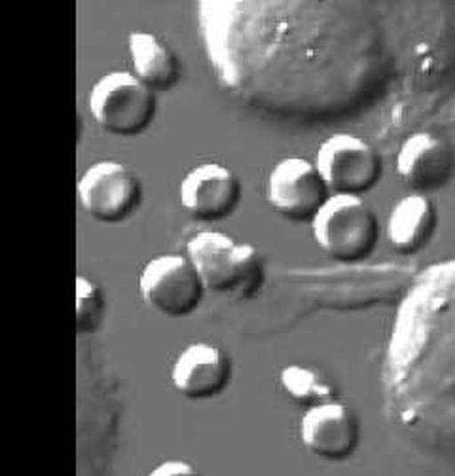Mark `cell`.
I'll list each match as a JSON object with an SVG mask.
<instances>
[{"instance_id": "obj_1", "label": "cell", "mask_w": 455, "mask_h": 476, "mask_svg": "<svg viewBox=\"0 0 455 476\" xmlns=\"http://www.w3.org/2000/svg\"><path fill=\"white\" fill-rule=\"evenodd\" d=\"M387 415L414 448L455 464V323L429 314L392 338L384 360Z\"/></svg>"}, {"instance_id": "obj_2", "label": "cell", "mask_w": 455, "mask_h": 476, "mask_svg": "<svg viewBox=\"0 0 455 476\" xmlns=\"http://www.w3.org/2000/svg\"><path fill=\"white\" fill-rule=\"evenodd\" d=\"M185 254L206 291L249 299L265 283L266 264L258 248L223 231L196 232L188 240Z\"/></svg>"}, {"instance_id": "obj_3", "label": "cell", "mask_w": 455, "mask_h": 476, "mask_svg": "<svg viewBox=\"0 0 455 476\" xmlns=\"http://www.w3.org/2000/svg\"><path fill=\"white\" fill-rule=\"evenodd\" d=\"M310 224L318 248L342 264L367 260L379 238L378 217L358 195L331 194Z\"/></svg>"}, {"instance_id": "obj_4", "label": "cell", "mask_w": 455, "mask_h": 476, "mask_svg": "<svg viewBox=\"0 0 455 476\" xmlns=\"http://www.w3.org/2000/svg\"><path fill=\"white\" fill-rule=\"evenodd\" d=\"M89 109L106 133L133 137L144 133L157 112V93L132 72L116 70L100 77L89 94Z\"/></svg>"}, {"instance_id": "obj_5", "label": "cell", "mask_w": 455, "mask_h": 476, "mask_svg": "<svg viewBox=\"0 0 455 476\" xmlns=\"http://www.w3.org/2000/svg\"><path fill=\"white\" fill-rule=\"evenodd\" d=\"M79 202L94 221L116 225L130 219L143 200V187L137 174L116 160L92 164L80 176Z\"/></svg>"}, {"instance_id": "obj_6", "label": "cell", "mask_w": 455, "mask_h": 476, "mask_svg": "<svg viewBox=\"0 0 455 476\" xmlns=\"http://www.w3.org/2000/svg\"><path fill=\"white\" fill-rule=\"evenodd\" d=\"M314 162L331 194L363 196L377 185L383 171L377 149L361 136L347 132L325 138Z\"/></svg>"}, {"instance_id": "obj_7", "label": "cell", "mask_w": 455, "mask_h": 476, "mask_svg": "<svg viewBox=\"0 0 455 476\" xmlns=\"http://www.w3.org/2000/svg\"><path fill=\"white\" fill-rule=\"evenodd\" d=\"M143 301L158 313L180 319L201 305L206 289L196 270L186 256L164 254L148 261L139 278Z\"/></svg>"}, {"instance_id": "obj_8", "label": "cell", "mask_w": 455, "mask_h": 476, "mask_svg": "<svg viewBox=\"0 0 455 476\" xmlns=\"http://www.w3.org/2000/svg\"><path fill=\"white\" fill-rule=\"evenodd\" d=\"M331 195L314 161L285 157L269 172L266 196L271 208L293 223H310Z\"/></svg>"}, {"instance_id": "obj_9", "label": "cell", "mask_w": 455, "mask_h": 476, "mask_svg": "<svg viewBox=\"0 0 455 476\" xmlns=\"http://www.w3.org/2000/svg\"><path fill=\"white\" fill-rule=\"evenodd\" d=\"M182 208L204 223L225 221L238 209L243 188L236 173L219 162H204L191 168L179 188Z\"/></svg>"}, {"instance_id": "obj_10", "label": "cell", "mask_w": 455, "mask_h": 476, "mask_svg": "<svg viewBox=\"0 0 455 476\" xmlns=\"http://www.w3.org/2000/svg\"><path fill=\"white\" fill-rule=\"evenodd\" d=\"M304 448L328 461H342L356 449L360 427L354 410L334 399L307 407L299 424Z\"/></svg>"}, {"instance_id": "obj_11", "label": "cell", "mask_w": 455, "mask_h": 476, "mask_svg": "<svg viewBox=\"0 0 455 476\" xmlns=\"http://www.w3.org/2000/svg\"><path fill=\"white\" fill-rule=\"evenodd\" d=\"M395 169L406 186L425 193L450 181L455 169V153L445 139L428 131H419L400 145Z\"/></svg>"}, {"instance_id": "obj_12", "label": "cell", "mask_w": 455, "mask_h": 476, "mask_svg": "<svg viewBox=\"0 0 455 476\" xmlns=\"http://www.w3.org/2000/svg\"><path fill=\"white\" fill-rule=\"evenodd\" d=\"M232 376L228 353L216 344L195 342L176 357L171 382L176 391L191 400L212 399L222 393Z\"/></svg>"}, {"instance_id": "obj_13", "label": "cell", "mask_w": 455, "mask_h": 476, "mask_svg": "<svg viewBox=\"0 0 455 476\" xmlns=\"http://www.w3.org/2000/svg\"><path fill=\"white\" fill-rule=\"evenodd\" d=\"M437 225L438 213L434 202L425 193L413 191L397 200L391 208L386 236L393 250L411 255L428 245Z\"/></svg>"}, {"instance_id": "obj_14", "label": "cell", "mask_w": 455, "mask_h": 476, "mask_svg": "<svg viewBox=\"0 0 455 476\" xmlns=\"http://www.w3.org/2000/svg\"><path fill=\"white\" fill-rule=\"evenodd\" d=\"M131 71L142 84L158 93L179 82L180 65L175 52L155 34L133 31L127 40Z\"/></svg>"}, {"instance_id": "obj_15", "label": "cell", "mask_w": 455, "mask_h": 476, "mask_svg": "<svg viewBox=\"0 0 455 476\" xmlns=\"http://www.w3.org/2000/svg\"><path fill=\"white\" fill-rule=\"evenodd\" d=\"M285 392L295 401L307 407L333 399V388L317 373L307 367L292 364L280 374Z\"/></svg>"}, {"instance_id": "obj_16", "label": "cell", "mask_w": 455, "mask_h": 476, "mask_svg": "<svg viewBox=\"0 0 455 476\" xmlns=\"http://www.w3.org/2000/svg\"><path fill=\"white\" fill-rule=\"evenodd\" d=\"M105 298L101 288L90 278L77 275L76 278V323L79 335H91L102 324Z\"/></svg>"}, {"instance_id": "obj_17", "label": "cell", "mask_w": 455, "mask_h": 476, "mask_svg": "<svg viewBox=\"0 0 455 476\" xmlns=\"http://www.w3.org/2000/svg\"><path fill=\"white\" fill-rule=\"evenodd\" d=\"M196 472L194 465L182 459H168L156 464L151 476H188Z\"/></svg>"}]
</instances>
